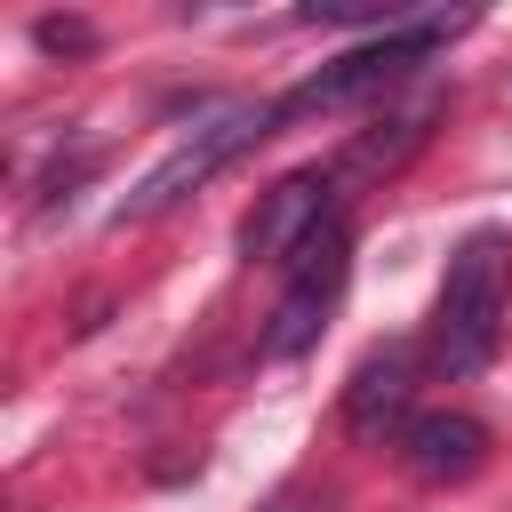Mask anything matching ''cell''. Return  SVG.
Returning <instances> with one entry per match:
<instances>
[{
    "instance_id": "obj_3",
    "label": "cell",
    "mask_w": 512,
    "mask_h": 512,
    "mask_svg": "<svg viewBox=\"0 0 512 512\" xmlns=\"http://www.w3.org/2000/svg\"><path fill=\"white\" fill-rule=\"evenodd\" d=\"M272 120H280L272 104H224L216 120H200L192 136H176V152L152 160V168L136 176V192L120 200V224H152V216H168L176 200H192L224 160H240L256 136H272Z\"/></svg>"
},
{
    "instance_id": "obj_8",
    "label": "cell",
    "mask_w": 512,
    "mask_h": 512,
    "mask_svg": "<svg viewBox=\"0 0 512 512\" xmlns=\"http://www.w3.org/2000/svg\"><path fill=\"white\" fill-rule=\"evenodd\" d=\"M40 48H88V24H64V16H40Z\"/></svg>"
},
{
    "instance_id": "obj_7",
    "label": "cell",
    "mask_w": 512,
    "mask_h": 512,
    "mask_svg": "<svg viewBox=\"0 0 512 512\" xmlns=\"http://www.w3.org/2000/svg\"><path fill=\"white\" fill-rule=\"evenodd\" d=\"M392 424H408V352L400 344L368 352L344 384V432L352 440H384Z\"/></svg>"
},
{
    "instance_id": "obj_5",
    "label": "cell",
    "mask_w": 512,
    "mask_h": 512,
    "mask_svg": "<svg viewBox=\"0 0 512 512\" xmlns=\"http://www.w3.org/2000/svg\"><path fill=\"white\" fill-rule=\"evenodd\" d=\"M336 224V168L320 176V168H296V176H280L264 200H256V216L240 224V248H248V264H288L304 240H320Z\"/></svg>"
},
{
    "instance_id": "obj_1",
    "label": "cell",
    "mask_w": 512,
    "mask_h": 512,
    "mask_svg": "<svg viewBox=\"0 0 512 512\" xmlns=\"http://www.w3.org/2000/svg\"><path fill=\"white\" fill-rule=\"evenodd\" d=\"M504 296H512V232L504 224H472L440 272V296H432V368L440 376H480L496 336H504Z\"/></svg>"
},
{
    "instance_id": "obj_9",
    "label": "cell",
    "mask_w": 512,
    "mask_h": 512,
    "mask_svg": "<svg viewBox=\"0 0 512 512\" xmlns=\"http://www.w3.org/2000/svg\"><path fill=\"white\" fill-rule=\"evenodd\" d=\"M264 512H328V496H304V488H288V496H272Z\"/></svg>"
},
{
    "instance_id": "obj_2",
    "label": "cell",
    "mask_w": 512,
    "mask_h": 512,
    "mask_svg": "<svg viewBox=\"0 0 512 512\" xmlns=\"http://www.w3.org/2000/svg\"><path fill=\"white\" fill-rule=\"evenodd\" d=\"M448 32H456V16H408V24H392V32L360 40V48H344V56L320 64L312 80H296L272 112H280V120H304V112H344V104H360V96H384V88H400Z\"/></svg>"
},
{
    "instance_id": "obj_6",
    "label": "cell",
    "mask_w": 512,
    "mask_h": 512,
    "mask_svg": "<svg viewBox=\"0 0 512 512\" xmlns=\"http://www.w3.org/2000/svg\"><path fill=\"white\" fill-rule=\"evenodd\" d=\"M400 464H408V480H424V488H448V480H472L480 464H488V424L480 416H464V408H416L408 424H400Z\"/></svg>"
},
{
    "instance_id": "obj_4",
    "label": "cell",
    "mask_w": 512,
    "mask_h": 512,
    "mask_svg": "<svg viewBox=\"0 0 512 512\" xmlns=\"http://www.w3.org/2000/svg\"><path fill=\"white\" fill-rule=\"evenodd\" d=\"M344 280H352V240H344V224H328L320 240H304V248L288 256V288H280V304H272L264 360H296V352L328 328V312H336Z\"/></svg>"
}]
</instances>
